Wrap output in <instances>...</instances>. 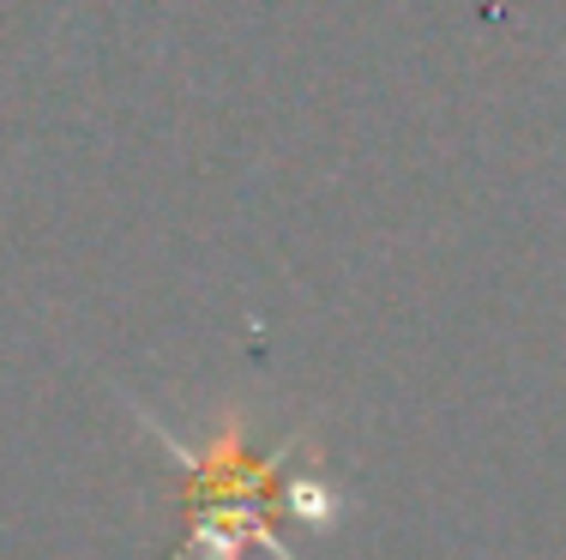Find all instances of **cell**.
Listing matches in <instances>:
<instances>
[{
	"instance_id": "6da1fadb",
	"label": "cell",
	"mask_w": 566,
	"mask_h": 560,
	"mask_svg": "<svg viewBox=\"0 0 566 560\" xmlns=\"http://www.w3.org/2000/svg\"><path fill=\"white\" fill-rule=\"evenodd\" d=\"M157 440L169 446V458L181 464L187 488H193L199 513H193V530H187V549H193L199 560H241V549H253V542H260L265 554H277V560H295L290 542L272 530V513H265V500H277V495L302 500V488H290L283 452H272V458H248L241 429H223L211 446H187L175 429H157ZM307 518H319L314 506H307Z\"/></svg>"
}]
</instances>
